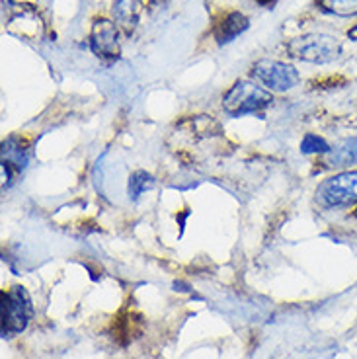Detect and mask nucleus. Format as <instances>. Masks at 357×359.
Here are the masks:
<instances>
[{
  "mask_svg": "<svg viewBox=\"0 0 357 359\" xmlns=\"http://www.w3.org/2000/svg\"><path fill=\"white\" fill-rule=\"evenodd\" d=\"M254 79L260 81L264 86H268L274 92H285L299 84V72L293 65L281 63V61H269L262 59L252 67Z\"/></svg>",
  "mask_w": 357,
  "mask_h": 359,
  "instance_id": "obj_5",
  "label": "nucleus"
},
{
  "mask_svg": "<svg viewBox=\"0 0 357 359\" xmlns=\"http://www.w3.org/2000/svg\"><path fill=\"white\" fill-rule=\"evenodd\" d=\"M330 151V144L326 143L322 137L314 133L304 135L303 143H301V153L303 154H326Z\"/></svg>",
  "mask_w": 357,
  "mask_h": 359,
  "instance_id": "obj_14",
  "label": "nucleus"
},
{
  "mask_svg": "<svg viewBox=\"0 0 357 359\" xmlns=\"http://www.w3.org/2000/svg\"><path fill=\"white\" fill-rule=\"evenodd\" d=\"M274 102L268 90L260 88L254 82L238 81L223 98V109L229 116H244L268 108Z\"/></svg>",
  "mask_w": 357,
  "mask_h": 359,
  "instance_id": "obj_3",
  "label": "nucleus"
},
{
  "mask_svg": "<svg viewBox=\"0 0 357 359\" xmlns=\"http://www.w3.org/2000/svg\"><path fill=\"white\" fill-rule=\"evenodd\" d=\"M154 180L149 172L144 170H137L135 174H131L129 178V198L131 199H139L143 196V191L152 188Z\"/></svg>",
  "mask_w": 357,
  "mask_h": 359,
  "instance_id": "obj_13",
  "label": "nucleus"
},
{
  "mask_svg": "<svg viewBox=\"0 0 357 359\" xmlns=\"http://www.w3.org/2000/svg\"><path fill=\"white\" fill-rule=\"evenodd\" d=\"M6 27L12 34H16L20 37H27V39H36L43 32L41 18L37 16L36 10H32L29 6H18L14 10L12 16L6 20Z\"/></svg>",
  "mask_w": 357,
  "mask_h": 359,
  "instance_id": "obj_7",
  "label": "nucleus"
},
{
  "mask_svg": "<svg viewBox=\"0 0 357 359\" xmlns=\"http://www.w3.org/2000/svg\"><path fill=\"white\" fill-rule=\"evenodd\" d=\"M287 53L304 63H332L342 55V41L330 34H304L285 43Z\"/></svg>",
  "mask_w": 357,
  "mask_h": 359,
  "instance_id": "obj_1",
  "label": "nucleus"
},
{
  "mask_svg": "<svg viewBox=\"0 0 357 359\" xmlns=\"http://www.w3.org/2000/svg\"><path fill=\"white\" fill-rule=\"evenodd\" d=\"M2 336L10 338L24 332L34 316V305L24 287H10L2 291Z\"/></svg>",
  "mask_w": 357,
  "mask_h": 359,
  "instance_id": "obj_2",
  "label": "nucleus"
},
{
  "mask_svg": "<svg viewBox=\"0 0 357 359\" xmlns=\"http://www.w3.org/2000/svg\"><path fill=\"white\" fill-rule=\"evenodd\" d=\"M357 164V137L342 139L339 143L330 147V151L324 154L326 168H349Z\"/></svg>",
  "mask_w": 357,
  "mask_h": 359,
  "instance_id": "obj_9",
  "label": "nucleus"
},
{
  "mask_svg": "<svg viewBox=\"0 0 357 359\" xmlns=\"http://www.w3.org/2000/svg\"><path fill=\"white\" fill-rule=\"evenodd\" d=\"M27 153L26 149L16 141L8 139L2 144V188H8L12 178L26 168Z\"/></svg>",
  "mask_w": 357,
  "mask_h": 359,
  "instance_id": "obj_8",
  "label": "nucleus"
},
{
  "mask_svg": "<svg viewBox=\"0 0 357 359\" xmlns=\"http://www.w3.org/2000/svg\"><path fill=\"white\" fill-rule=\"evenodd\" d=\"M348 37L349 39H353V41H357V24L351 29H348Z\"/></svg>",
  "mask_w": 357,
  "mask_h": 359,
  "instance_id": "obj_15",
  "label": "nucleus"
},
{
  "mask_svg": "<svg viewBox=\"0 0 357 359\" xmlns=\"http://www.w3.org/2000/svg\"><path fill=\"white\" fill-rule=\"evenodd\" d=\"M316 2L324 12L334 16H342V18L357 16V0H316Z\"/></svg>",
  "mask_w": 357,
  "mask_h": 359,
  "instance_id": "obj_12",
  "label": "nucleus"
},
{
  "mask_svg": "<svg viewBox=\"0 0 357 359\" xmlns=\"http://www.w3.org/2000/svg\"><path fill=\"white\" fill-rule=\"evenodd\" d=\"M316 201L322 207H348L357 203V172H339L316 188Z\"/></svg>",
  "mask_w": 357,
  "mask_h": 359,
  "instance_id": "obj_4",
  "label": "nucleus"
},
{
  "mask_svg": "<svg viewBox=\"0 0 357 359\" xmlns=\"http://www.w3.org/2000/svg\"><path fill=\"white\" fill-rule=\"evenodd\" d=\"M141 16V0H116L114 2V18L116 24L127 36H131L139 24Z\"/></svg>",
  "mask_w": 357,
  "mask_h": 359,
  "instance_id": "obj_11",
  "label": "nucleus"
},
{
  "mask_svg": "<svg viewBox=\"0 0 357 359\" xmlns=\"http://www.w3.org/2000/svg\"><path fill=\"white\" fill-rule=\"evenodd\" d=\"M90 47L100 59H106V61L119 59L121 47H119V32H117L116 22L107 18L94 20L92 29H90Z\"/></svg>",
  "mask_w": 357,
  "mask_h": 359,
  "instance_id": "obj_6",
  "label": "nucleus"
},
{
  "mask_svg": "<svg viewBox=\"0 0 357 359\" xmlns=\"http://www.w3.org/2000/svg\"><path fill=\"white\" fill-rule=\"evenodd\" d=\"M248 26H250V22H248V18H246L242 12H236V10H234V12H229V14L215 26V39H217V43L221 45L229 43L234 37L241 36L242 32H246Z\"/></svg>",
  "mask_w": 357,
  "mask_h": 359,
  "instance_id": "obj_10",
  "label": "nucleus"
},
{
  "mask_svg": "<svg viewBox=\"0 0 357 359\" xmlns=\"http://www.w3.org/2000/svg\"><path fill=\"white\" fill-rule=\"evenodd\" d=\"M166 0H151V4L152 6H159V4H164Z\"/></svg>",
  "mask_w": 357,
  "mask_h": 359,
  "instance_id": "obj_17",
  "label": "nucleus"
},
{
  "mask_svg": "<svg viewBox=\"0 0 357 359\" xmlns=\"http://www.w3.org/2000/svg\"><path fill=\"white\" fill-rule=\"evenodd\" d=\"M258 4H262V6H269V4H274L276 0H256Z\"/></svg>",
  "mask_w": 357,
  "mask_h": 359,
  "instance_id": "obj_16",
  "label": "nucleus"
}]
</instances>
